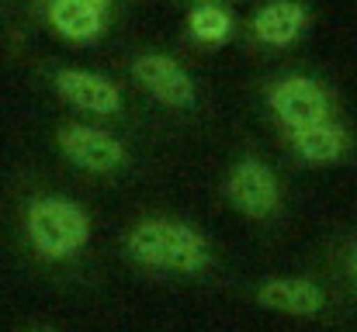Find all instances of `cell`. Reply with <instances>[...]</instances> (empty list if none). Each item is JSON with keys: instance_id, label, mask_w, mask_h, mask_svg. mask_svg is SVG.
I'll list each match as a JSON object with an SVG mask.
<instances>
[{"instance_id": "1", "label": "cell", "mask_w": 357, "mask_h": 332, "mask_svg": "<svg viewBox=\"0 0 357 332\" xmlns=\"http://www.w3.org/2000/svg\"><path fill=\"white\" fill-rule=\"evenodd\" d=\"M125 256L153 274H177L195 277L205 274L215 260L212 242L202 228H195L184 219H139L121 239Z\"/></svg>"}, {"instance_id": "2", "label": "cell", "mask_w": 357, "mask_h": 332, "mask_svg": "<svg viewBox=\"0 0 357 332\" xmlns=\"http://www.w3.org/2000/svg\"><path fill=\"white\" fill-rule=\"evenodd\" d=\"M24 239L28 246L49 260V263H66L77 253L87 249L91 242V215L84 205L63 194H38L24 205Z\"/></svg>"}, {"instance_id": "3", "label": "cell", "mask_w": 357, "mask_h": 332, "mask_svg": "<svg viewBox=\"0 0 357 332\" xmlns=\"http://www.w3.org/2000/svg\"><path fill=\"white\" fill-rule=\"evenodd\" d=\"M222 191H226V201L233 205V212H239L243 219L264 221L278 215V208H281V184H278L274 170L257 156L239 159L229 170Z\"/></svg>"}, {"instance_id": "4", "label": "cell", "mask_w": 357, "mask_h": 332, "mask_svg": "<svg viewBox=\"0 0 357 332\" xmlns=\"http://www.w3.org/2000/svg\"><path fill=\"white\" fill-rule=\"evenodd\" d=\"M267 104L274 111V118L281 121L284 132H298L305 125L326 121L333 101L326 94V87L312 77H284L267 90Z\"/></svg>"}, {"instance_id": "5", "label": "cell", "mask_w": 357, "mask_h": 332, "mask_svg": "<svg viewBox=\"0 0 357 332\" xmlns=\"http://www.w3.org/2000/svg\"><path fill=\"white\" fill-rule=\"evenodd\" d=\"M59 149L73 166L87 173H115L128 163V149L119 135L94 125H80V121L59 128Z\"/></svg>"}, {"instance_id": "6", "label": "cell", "mask_w": 357, "mask_h": 332, "mask_svg": "<svg viewBox=\"0 0 357 332\" xmlns=\"http://www.w3.org/2000/svg\"><path fill=\"white\" fill-rule=\"evenodd\" d=\"M132 77L135 84L160 101L163 108H191L195 104V80L188 77V70L174 59V56H160V52H146L132 63Z\"/></svg>"}, {"instance_id": "7", "label": "cell", "mask_w": 357, "mask_h": 332, "mask_svg": "<svg viewBox=\"0 0 357 332\" xmlns=\"http://www.w3.org/2000/svg\"><path fill=\"white\" fill-rule=\"evenodd\" d=\"M52 87L70 108L87 111V114H119L125 101L119 84L94 70H59Z\"/></svg>"}, {"instance_id": "8", "label": "cell", "mask_w": 357, "mask_h": 332, "mask_svg": "<svg viewBox=\"0 0 357 332\" xmlns=\"http://www.w3.org/2000/svg\"><path fill=\"white\" fill-rule=\"evenodd\" d=\"M257 305L291 319H312L326 308V291L312 277H267L257 287Z\"/></svg>"}, {"instance_id": "9", "label": "cell", "mask_w": 357, "mask_h": 332, "mask_svg": "<svg viewBox=\"0 0 357 332\" xmlns=\"http://www.w3.org/2000/svg\"><path fill=\"white\" fill-rule=\"evenodd\" d=\"M309 10L298 0H271L264 7H257V14L250 17V31L257 42L284 49L291 42H298V35L305 31Z\"/></svg>"}, {"instance_id": "10", "label": "cell", "mask_w": 357, "mask_h": 332, "mask_svg": "<svg viewBox=\"0 0 357 332\" xmlns=\"http://www.w3.org/2000/svg\"><path fill=\"white\" fill-rule=\"evenodd\" d=\"M288 142L295 149L298 159L312 163V166H330V163H340L347 156V128L333 118L326 121H316V125H305L298 132H288Z\"/></svg>"}, {"instance_id": "11", "label": "cell", "mask_w": 357, "mask_h": 332, "mask_svg": "<svg viewBox=\"0 0 357 332\" xmlns=\"http://www.w3.org/2000/svg\"><path fill=\"white\" fill-rule=\"evenodd\" d=\"M49 24L66 42H94L105 31V10L87 0H52Z\"/></svg>"}, {"instance_id": "12", "label": "cell", "mask_w": 357, "mask_h": 332, "mask_svg": "<svg viewBox=\"0 0 357 332\" xmlns=\"http://www.w3.org/2000/svg\"><path fill=\"white\" fill-rule=\"evenodd\" d=\"M233 14L222 3H198L188 14V35L202 45H226L233 38Z\"/></svg>"}, {"instance_id": "13", "label": "cell", "mask_w": 357, "mask_h": 332, "mask_svg": "<svg viewBox=\"0 0 357 332\" xmlns=\"http://www.w3.org/2000/svg\"><path fill=\"white\" fill-rule=\"evenodd\" d=\"M344 263H347V274L357 280V242H351L347 246V256H344Z\"/></svg>"}, {"instance_id": "14", "label": "cell", "mask_w": 357, "mask_h": 332, "mask_svg": "<svg viewBox=\"0 0 357 332\" xmlns=\"http://www.w3.org/2000/svg\"><path fill=\"white\" fill-rule=\"evenodd\" d=\"M87 3H94V7H101V10L108 7V0H87Z\"/></svg>"}, {"instance_id": "15", "label": "cell", "mask_w": 357, "mask_h": 332, "mask_svg": "<svg viewBox=\"0 0 357 332\" xmlns=\"http://www.w3.org/2000/svg\"><path fill=\"white\" fill-rule=\"evenodd\" d=\"M191 3H195V7H198V3H219V0H191Z\"/></svg>"}, {"instance_id": "16", "label": "cell", "mask_w": 357, "mask_h": 332, "mask_svg": "<svg viewBox=\"0 0 357 332\" xmlns=\"http://www.w3.org/2000/svg\"><path fill=\"white\" fill-rule=\"evenodd\" d=\"M38 332H45V329H38Z\"/></svg>"}]
</instances>
